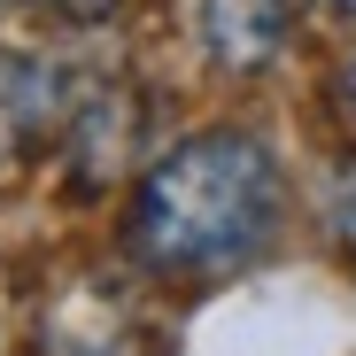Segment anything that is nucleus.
<instances>
[{
    "label": "nucleus",
    "instance_id": "nucleus-1",
    "mask_svg": "<svg viewBox=\"0 0 356 356\" xmlns=\"http://www.w3.org/2000/svg\"><path fill=\"white\" fill-rule=\"evenodd\" d=\"M279 170L241 132H202L170 147L132 202V248L163 271H217L271 241Z\"/></svg>",
    "mask_w": 356,
    "mask_h": 356
},
{
    "label": "nucleus",
    "instance_id": "nucleus-2",
    "mask_svg": "<svg viewBox=\"0 0 356 356\" xmlns=\"http://www.w3.org/2000/svg\"><path fill=\"white\" fill-rule=\"evenodd\" d=\"M202 47L225 70H264L286 47V8L279 0H202Z\"/></svg>",
    "mask_w": 356,
    "mask_h": 356
},
{
    "label": "nucleus",
    "instance_id": "nucleus-3",
    "mask_svg": "<svg viewBox=\"0 0 356 356\" xmlns=\"http://www.w3.org/2000/svg\"><path fill=\"white\" fill-rule=\"evenodd\" d=\"M39 8L70 16V24H101V16H116V0H39Z\"/></svg>",
    "mask_w": 356,
    "mask_h": 356
},
{
    "label": "nucleus",
    "instance_id": "nucleus-4",
    "mask_svg": "<svg viewBox=\"0 0 356 356\" xmlns=\"http://www.w3.org/2000/svg\"><path fill=\"white\" fill-rule=\"evenodd\" d=\"M341 101H348V108H356V63H348V70H341Z\"/></svg>",
    "mask_w": 356,
    "mask_h": 356
},
{
    "label": "nucleus",
    "instance_id": "nucleus-5",
    "mask_svg": "<svg viewBox=\"0 0 356 356\" xmlns=\"http://www.w3.org/2000/svg\"><path fill=\"white\" fill-rule=\"evenodd\" d=\"M333 8H348V16H356V0H333Z\"/></svg>",
    "mask_w": 356,
    "mask_h": 356
}]
</instances>
